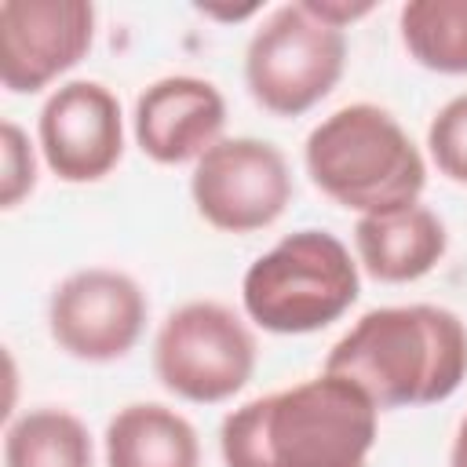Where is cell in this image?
Segmentation results:
<instances>
[{
    "label": "cell",
    "instance_id": "6da1fadb",
    "mask_svg": "<svg viewBox=\"0 0 467 467\" xmlns=\"http://www.w3.org/2000/svg\"><path fill=\"white\" fill-rule=\"evenodd\" d=\"M379 434L376 401L321 372L230 409L219 423L223 467H368Z\"/></svg>",
    "mask_w": 467,
    "mask_h": 467
},
{
    "label": "cell",
    "instance_id": "7a4b0ae2",
    "mask_svg": "<svg viewBox=\"0 0 467 467\" xmlns=\"http://www.w3.org/2000/svg\"><path fill=\"white\" fill-rule=\"evenodd\" d=\"M321 372L358 383L379 412L438 405L467 379V321L434 303L376 306L328 347Z\"/></svg>",
    "mask_w": 467,
    "mask_h": 467
},
{
    "label": "cell",
    "instance_id": "3957f363",
    "mask_svg": "<svg viewBox=\"0 0 467 467\" xmlns=\"http://www.w3.org/2000/svg\"><path fill=\"white\" fill-rule=\"evenodd\" d=\"M303 168L332 204L358 215L409 208L427 186L423 150L376 102H350L321 117L303 142Z\"/></svg>",
    "mask_w": 467,
    "mask_h": 467
},
{
    "label": "cell",
    "instance_id": "277c9868",
    "mask_svg": "<svg viewBox=\"0 0 467 467\" xmlns=\"http://www.w3.org/2000/svg\"><path fill=\"white\" fill-rule=\"evenodd\" d=\"M361 296L354 252L328 230H292L241 277L244 317L274 336H310L339 321Z\"/></svg>",
    "mask_w": 467,
    "mask_h": 467
},
{
    "label": "cell",
    "instance_id": "5b68a950",
    "mask_svg": "<svg viewBox=\"0 0 467 467\" xmlns=\"http://www.w3.org/2000/svg\"><path fill=\"white\" fill-rule=\"evenodd\" d=\"M347 69V33L314 18L303 0L274 7L244 47V88L274 117H303Z\"/></svg>",
    "mask_w": 467,
    "mask_h": 467
},
{
    "label": "cell",
    "instance_id": "8992f818",
    "mask_svg": "<svg viewBox=\"0 0 467 467\" xmlns=\"http://www.w3.org/2000/svg\"><path fill=\"white\" fill-rule=\"evenodd\" d=\"M255 332L219 299L175 306L153 336V376L168 394L190 405H219L255 376Z\"/></svg>",
    "mask_w": 467,
    "mask_h": 467
},
{
    "label": "cell",
    "instance_id": "52a82bcc",
    "mask_svg": "<svg viewBox=\"0 0 467 467\" xmlns=\"http://www.w3.org/2000/svg\"><path fill=\"white\" fill-rule=\"evenodd\" d=\"M288 157L255 135L219 139L190 171V201L219 234H255L274 226L292 204Z\"/></svg>",
    "mask_w": 467,
    "mask_h": 467
},
{
    "label": "cell",
    "instance_id": "ba28073f",
    "mask_svg": "<svg viewBox=\"0 0 467 467\" xmlns=\"http://www.w3.org/2000/svg\"><path fill=\"white\" fill-rule=\"evenodd\" d=\"M150 299L142 285L117 266H84L66 274L47 299V332L55 347L88 365H109L135 350L146 332Z\"/></svg>",
    "mask_w": 467,
    "mask_h": 467
},
{
    "label": "cell",
    "instance_id": "9c48e42d",
    "mask_svg": "<svg viewBox=\"0 0 467 467\" xmlns=\"http://www.w3.org/2000/svg\"><path fill=\"white\" fill-rule=\"evenodd\" d=\"M99 11L88 0H4L0 4V84L36 95L62 80L95 44Z\"/></svg>",
    "mask_w": 467,
    "mask_h": 467
},
{
    "label": "cell",
    "instance_id": "30bf717a",
    "mask_svg": "<svg viewBox=\"0 0 467 467\" xmlns=\"http://www.w3.org/2000/svg\"><path fill=\"white\" fill-rule=\"evenodd\" d=\"M36 146L51 175L84 186L124 157V109L102 80H62L40 106Z\"/></svg>",
    "mask_w": 467,
    "mask_h": 467
},
{
    "label": "cell",
    "instance_id": "8fae6325",
    "mask_svg": "<svg viewBox=\"0 0 467 467\" xmlns=\"http://www.w3.org/2000/svg\"><path fill=\"white\" fill-rule=\"evenodd\" d=\"M226 131L223 91L190 73H171L146 84L131 109L135 146L164 168L197 164Z\"/></svg>",
    "mask_w": 467,
    "mask_h": 467
},
{
    "label": "cell",
    "instance_id": "7c38bea8",
    "mask_svg": "<svg viewBox=\"0 0 467 467\" xmlns=\"http://www.w3.org/2000/svg\"><path fill=\"white\" fill-rule=\"evenodd\" d=\"M449 252L445 219L423 201L379 215H358L354 259L361 274L383 285H409L427 277Z\"/></svg>",
    "mask_w": 467,
    "mask_h": 467
},
{
    "label": "cell",
    "instance_id": "4fadbf2b",
    "mask_svg": "<svg viewBox=\"0 0 467 467\" xmlns=\"http://www.w3.org/2000/svg\"><path fill=\"white\" fill-rule=\"evenodd\" d=\"M106 467H201L197 427L164 401L117 409L102 434Z\"/></svg>",
    "mask_w": 467,
    "mask_h": 467
},
{
    "label": "cell",
    "instance_id": "5bb4252c",
    "mask_svg": "<svg viewBox=\"0 0 467 467\" xmlns=\"http://www.w3.org/2000/svg\"><path fill=\"white\" fill-rule=\"evenodd\" d=\"M4 467H95L91 431L69 409H26L4 427Z\"/></svg>",
    "mask_w": 467,
    "mask_h": 467
},
{
    "label": "cell",
    "instance_id": "9a60e30c",
    "mask_svg": "<svg viewBox=\"0 0 467 467\" xmlns=\"http://www.w3.org/2000/svg\"><path fill=\"white\" fill-rule=\"evenodd\" d=\"M398 33L412 62L441 77L467 73V0H409Z\"/></svg>",
    "mask_w": 467,
    "mask_h": 467
},
{
    "label": "cell",
    "instance_id": "2e32d148",
    "mask_svg": "<svg viewBox=\"0 0 467 467\" xmlns=\"http://www.w3.org/2000/svg\"><path fill=\"white\" fill-rule=\"evenodd\" d=\"M427 157L456 186H467V91L452 95L427 124Z\"/></svg>",
    "mask_w": 467,
    "mask_h": 467
},
{
    "label": "cell",
    "instance_id": "e0dca14e",
    "mask_svg": "<svg viewBox=\"0 0 467 467\" xmlns=\"http://www.w3.org/2000/svg\"><path fill=\"white\" fill-rule=\"evenodd\" d=\"M36 142L29 139V131H22L11 117L0 120V208L11 212L18 208L33 190H36Z\"/></svg>",
    "mask_w": 467,
    "mask_h": 467
},
{
    "label": "cell",
    "instance_id": "ac0fdd59",
    "mask_svg": "<svg viewBox=\"0 0 467 467\" xmlns=\"http://www.w3.org/2000/svg\"><path fill=\"white\" fill-rule=\"evenodd\" d=\"M303 4H306V11H310L314 18H321V22L336 26V29H343V33H347V26H354V22H361L365 15L376 11L372 0H303Z\"/></svg>",
    "mask_w": 467,
    "mask_h": 467
},
{
    "label": "cell",
    "instance_id": "d6986e66",
    "mask_svg": "<svg viewBox=\"0 0 467 467\" xmlns=\"http://www.w3.org/2000/svg\"><path fill=\"white\" fill-rule=\"evenodd\" d=\"M204 18H215V22H244L252 15L263 11V4H244V7H223V4H201L197 7Z\"/></svg>",
    "mask_w": 467,
    "mask_h": 467
},
{
    "label": "cell",
    "instance_id": "ffe728a7",
    "mask_svg": "<svg viewBox=\"0 0 467 467\" xmlns=\"http://www.w3.org/2000/svg\"><path fill=\"white\" fill-rule=\"evenodd\" d=\"M449 467H467V412L452 434V449H449Z\"/></svg>",
    "mask_w": 467,
    "mask_h": 467
}]
</instances>
